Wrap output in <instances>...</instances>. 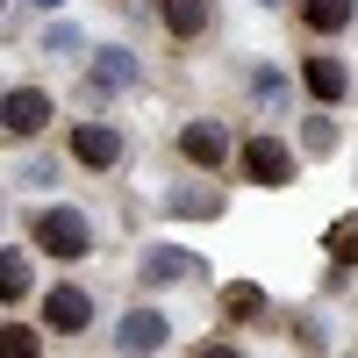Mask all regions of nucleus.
Instances as JSON below:
<instances>
[{"label": "nucleus", "instance_id": "nucleus-1", "mask_svg": "<svg viewBox=\"0 0 358 358\" xmlns=\"http://www.w3.org/2000/svg\"><path fill=\"white\" fill-rule=\"evenodd\" d=\"M172 151L187 158L194 172H222V165H229V151H236V136H229V122H187Z\"/></svg>", "mask_w": 358, "mask_h": 358}, {"label": "nucleus", "instance_id": "nucleus-2", "mask_svg": "<svg viewBox=\"0 0 358 358\" xmlns=\"http://www.w3.org/2000/svg\"><path fill=\"white\" fill-rule=\"evenodd\" d=\"M65 143H72V165H86V172H115L122 165V129H108V122H79Z\"/></svg>", "mask_w": 358, "mask_h": 358}, {"label": "nucleus", "instance_id": "nucleus-3", "mask_svg": "<svg viewBox=\"0 0 358 358\" xmlns=\"http://www.w3.org/2000/svg\"><path fill=\"white\" fill-rule=\"evenodd\" d=\"M244 172L258 179V187H287L294 179V151L280 136H244Z\"/></svg>", "mask_w": 358, "mask_h": 358}, {"label": "nucleus", "instance_id": "nucleus-4", "mask_svg": "<svg viewBox=\"0 0 358 358\" xmlns=\"http://www.w3.org/2000/svg\"><path fill=\"white\" fill-rule=\"evenodd\" d=\"M301 86H308V101H322V108H337V101H351V72H344V57H301Z\"/></svg>", "mask_w": 358, "mask_h": 358}, {"label": "nucleus", "instance_id": "nucleus-5", "mask_svg": "<svg viewBox=\"0 0 358 358\" xmlns=\"http://www.w3.org/2000/svg\"><path fill=\"white\" fill-rule=\"evenodd\" d=\"M208 15H215L208 0H158V22H165L172 43H201L208 36Z\"/></svg>", "mask_w": 358, "mask_h": 358}, {"label": "nucleus", "instance_id": "nucleus-6", "mask_svg": "<svg viewBox=\"0 0 358 358\" xmlns=\"http://www.w3.org/2000/svg\"><path fill=\"white\" fill-rule=\"evenodd\" d=\"M43 322H50V330H57V337H79V330H86V322H94V301H86V294H79V287H57V294H50V301H43Z\"/></svg>", "mask_w": 358, "mask_h": 358}, {"label": "nucleus", "instance_id": "nucleus-7", "mask_svg": "<svg viewBox=\"0 0 358 358\" xmlns=\"http://www.w3.org/2000/svg\"><path fill=\"white\" fill-rule=\"evenodd\" d=\"M294 22L308 36H344L351 29V0H294Z\"/></svg>", "mask_w": 358, "mask_h": 358}, {"label": "nucleus", "instance_id": "nucleus-8", "mask_svg": "<svg viewBox=\"0 0 358 358\" xmlns=\"http://www.w3.org/2000/svg\"><path fill=\"white\" fill-rule=\"evenodd\" d=\"M36 122H50V94L15 86V94H8V136H36Z\"/></svg>", "mask_w": 358, "mask_h": 358}, {"label": "nucleus", "instance_id": "nucleus-9", "mask_svg": "<svg viewBox=\"0 0 358 358\" xmlns=\"http://www.w3.org/2000/svg\"><path fill=\"white\" fill-rule=\"evenodd\" d=\"M36 244H50L57 258H79V251H86V222H72V215H36Z\"/></svg>", "mask_w": 358, "mask_h": 358}, {"label": "nucleus", "instance_id": "nucleus-10", "mask_svg": "<svg viewBox=\"0 0 358 358\" xmlns=\"http://www.w3.org/2000/svg\"><path fill=\"white\" fill-rule=\"evenodd\" d=\"M330 258H358V222H344V229H330Z\"/></svg>", "mask_w": 358, "mask_h": 358}, {"label": "nucleus", "instance_id": "nucleus-11", "mask_svg": "<svg viewBox=\"0 0 358 358\" xmlns=\"http://www.w3.org/2000/svg\"><path fill=\"white\" fill-rule=\"evenodd\" d=\"M229 315H258V287H229Z\"/></svg>", "mask_w": 358, "mask_h": 358}, {"label": "nucleus", "instance_id": "nucleus-12", "mask_svg": "<svg viewBox=\"0 0 358 358\" xmlns=\"http://www.w3.org/2000/svg\"><path fill=\"white\" fill-rule=\"evenodd\" d=\"M8 358H36V337H29V330H8Z\"/></svg>", "mask_w": 358, "mask_h": 358}, {"label": "nucleus", "instance_id": "nucleus-13", "mask_svg": "<svg viewBox=\"0 0 358 358\" xmlns=\"http://www.w3.org/2000/svg\"><path fill=\"white\" fill-rule=\"evenodd\" d=\"M194 358H244V351H236V344H201Z\"/></svg>", "mask_w": 358, "mask_h": 358}]
</instances>
